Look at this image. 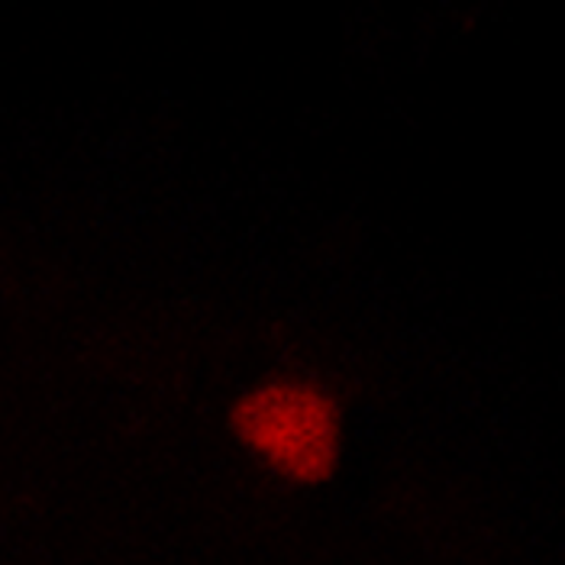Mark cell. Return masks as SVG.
Returning <instances> with one entry per match:
<instances>
[{
    "mask_svg": "<svg viewBox=\"0 0 565 565\" xmlns=\"http://www.w3.org/2000/svg\"><path fill=\"white\" fill-rule=\"evenodd\" d=\"M223 427L262 476L285 491H323L347 469V397L305 369H275L246 382L226 401Z\"/></svg>",
    "mask_w": 565,
    "mask_h": 565,
    "instance_id": "6da1fadb",
    "label": "cell"
}]
</instances>
